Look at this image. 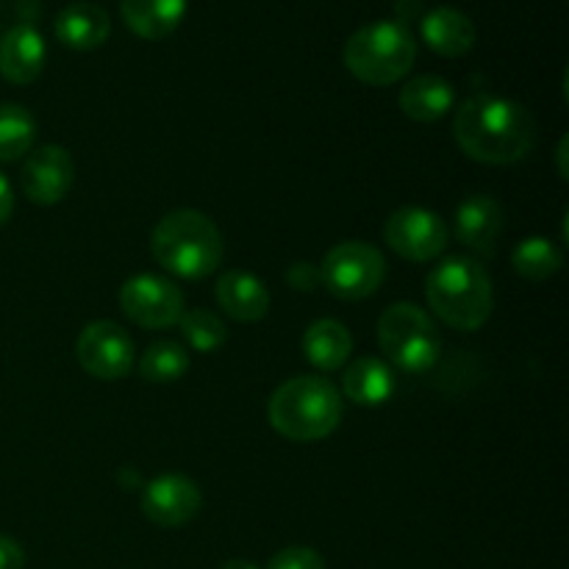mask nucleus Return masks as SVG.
Returning a JSON list of instances; mask_svg holds the SVG:
<instances>
[{
	"label": "nucleus",
	"instance_id": "0eeeda50",
	"mask_svg": "<svg viewBox=\"0 0 569 569\" xmlns=\"http://www.w3.org/2000/svg\"><path fill=\"white\" fill-rule=\"evenodd\" d=\"M387 259L372 244L350 239L333 244L320 264V281L339 300H365L381 289Z\"/></svg>",
	"mask_w": 569,
	"mask_h": 569
},
{
	"label": "nucleus",
	"instance_id": "4be33fe9",
	"mask_svg": "<svg viewBox=\"0 0 569 569\" xmlns=\"http://www.w3.org/2000/svg\"><path fill=\"white\" fill-rule=\"evenodd\" d=\"M565 264V253L545 237H528L511 253V267L526 281H548Z\"/></svg>",
	"mask_w": 569,
	"mask_h": 569
},
{
	"label": "nucleus",
	"instance_id": "4468645a",
	"mask_svg": "<svg viewBox=\"0 0 569 569\" xmlns=\"http://www.w3.org/2000/svg\"><path fill=\"white\" fill-rule=\"evenodd\" d=\"M44 59H48L44 39L33 26L20 22L0 39V76L9 83L26 87L37 81L44 70Z\"/></svg>",
	"mask_w": 569,
	"mask_h": 569
},
{
	"label": "nucleus",
	"instance_id": "dca6fc26",
	"mask_svg": "<svg viewBox=\"0 0 569 569\" xmlns=\"http://www.w3.org/2000/svg\"><path fill=\"white\" fill-rule=\"evenodd\" d=\"M422 39L433 53L456 59V56H465L472 50L476 26L465 11L453 9V6H437L422 17Z\"/></svg>",
	"mask_w": 569,
	"mask_h": 569
},
{
	"label": "nucleus",
	"instance_id": "6ab92c4d",
	"mask_svg": "<svg viewBox=\"0 0 569 569\" xmlns=\"http://www.w3.org/2000/svg\"><path fill=\"white\" fill-rule=\"evenodd\" d=\"M111 20L98 3H70L56 17V37L72 50H94L109 39Z\"/></svg>",
	"mask_w": 569,
	"mask_h": 569
},
{
	"label": "nucleus",
	"instance_id": "412c9836",
	"mask_svg": "<svg viewBox=\"0 0 569 569\" xmlns=\"http://www.w3.org/2000/svg\"><path fill=\"white\" fill-rule=\"evenodd\" d=\"M353 350V337L339 320H317L303 333V353L317 370H342Z\"/></svg>",
	"mask_w": 569,
	"mask_h": 569
},
{
	"label": "nucleus",
	"instance_id": "f257e3e1",
	"mask_svg": "<svg viewBox=\"0 0 569 569\" xmlns=\"http://www.w3.org/2000/svg\"><path fill=\"white\" fill-rule=\"evenodd\" d=\"M453 137L481 164H515L537 144V122L526 106L498 94H472L456 109Z\"/></svg>",
	"mask_w": 569,
	"mask_h": 569
},
{
	"label": "nucleus",
	"instance_id": "aec40b11",
	"mask_svg": "<svg viewBox=\"0 0 569 569\" xmlns=\"http://www.w3.org/2000/svg\"><path fill=\"white\" fill-rule=\"evenodd\" d=\"M342 392L356 406H383L395 392V376L387 361L361 356L345 370Z\"/></svg>",
	"mask_w": 569,
	"mask_h": 569
},
{
	"label": "nucleus",
	"instance_id": "39448f33",
	"mask_svg": "<svg viewBox=\"0 0 569 569\" xmlns=\"http://www.w3.org/2000/svg\"><path fill=\"white\" fill-rule=\"evenodd\" d=\"M345 67L350 76L370 87H392L415 67L417 42L398 20H378L359 28L345 42Z\"/></svg>",
	"mask_w": 569,
	"mask_h": 569
},
{
	"label": "nucleus",
	"instance_id": "f3484780",
	"mask_svg": "<svg viewBox=\"0 0 569 569\" xmlns=\"http://www.w3.org/2000/svg\"><path fill=\"white\" fill-rule=\"evenodd\" d=\"M120 14L139 39H167L187 14V0H120Z\"/></svg>",
	"mask_w": 569,
	"mask_h": 569
},
{
	"label": "nucleus",
	"instance_id": "f03ea898",
	"mask_svg": "<svg viewBox=\"0 0 569 569\" xmlns=\"http://www.w3.org/2000/svg\"><path fill=\"white\" fill-rule=\"evenodd\" d=\"M428 306L445 326L456 331H478L495 309L492 278L481 261L470 256H450L439 261L426 281Z\"/></svg>",
	"mask_w": 569,
	"mask_h": 569
},
{
	"label": "nucleus",
	"instance_id": "a878e982",
	"mask_svg": "<svg viewBox=\"0 0 569 569\" xmlns=\"http://www.w3.org/2000/svg\"><path fill=\"white\" fill-rule=\"evenodd\" d=\"M267 569H326V561L317 550L295 545V548H283L281 553L272 556Z\"/></svg>",
	"mask_w": 569,
	"mask_h": 569
},
{
	"label": "nucleus",
	"instance_id": "20e7f679",
	"mask_svg": "<svg viewBox=\"0 0 569 569\" xmlns=\"http://www.w3.org/2000/svg\"><path fill=\"white\" fill-rule=\"evenodd\" d=\"M150 250L167 272L198 281L220 267L226 244L220 228L203 211L176 209L156 222Z\"/></svg>",
	"mask_w": 569,
	"mask_h": 569
},
{
	"label": "nucleus",
	"instance_id": "423d86ee",
	"mask_svg": "<svg viewBox=\"0 0 569 569\" xmlns=\"http://www.w3.org/2000/svg\"><path fill=\"white\" fill-rule=\"evenodd\" d=\"M378 345L398 370L426 372L437 365L442 339L428 311L415 303H395L378 320Z\"/></svg>",
	"mask_w": 569,
	"mask_h": 569
},
{
	"label": "nucleus",
	"instance_id": "7ed1b4c3",
	"mask_svg": "<svg viewBox=\"0 0 569 569\" xmlns=\"http://www.w3.org/2000/svg\"><path fill=\"white\" fill-rule=\"evenodd\" d=\"M342 395L328 378L298 376L283 381L267 403L276 433L289 442H320L342 422Z\"/></svg>",
	"mask_w": 569,
	"mask_h": 569
},
{
	"label": "nucleus",
	"instance_id": "2eb2a0df",
	"mask_svg": "<svg viewBox=\"0 0 569 569\" xmlns=\"http://www.w3.org/2000/svg\"><path fill=\"white\" fill-rule=\"evenodd\" d=\"M217 303L237 322H259L270 311V292L253 272L228 270L217 278Z\"/></svg>",
	"mask_w": 569,
	"mask_h": 569
},
{
	"label": "nucleus",
	"instance_id": "cd10ccee",
	"mask_svg": "<svg viewBox=\"0 0 569 569\" xmlns=\"http://www.w3.org/2000/svg\"><path fill=\"white\" fill-rule=\"evenodd\" d=\"M317 281H320V270H315V267L306 264V261H300V264H292V270H289V287L315 289Z\"/></svg>",
	"mask_w": 569,
	"mask_h": 569
},
{
	"label": "nucleus",
	"instance_id": "393cba45",
	"mask_svg": "<svg viewBox=\"0 0 569 569\" xmlns=\"http://www.w3.org/2000/svg\"><path fill=\"white\" fill-rule=\"evenodd\" d=\"M178 326H181V337L187 339L189 348L198 350V353H214V350H220L228 339L226 322L209 309L183 311Z\"/></svg>",
	"mask_w": 569,
	"mask_h": 569
},
{
	"label": "nucleus",
	"instance_id": "b1692460",
	"mask_svg": "<svg viewBox=\"0 0 569 569\" xmlns=\"http://www.w3.org/2000/svg\"><path fill=\"white\" fill-rule=\"evenodd\" d=\"M189 353L183 345L161 339V342L148 345V350L139 359V376L150 383H172L187 376Z\"/></svg>",
	"mask_w": 569,
	"mask_h": 569
},
{
	"label": "nucleus",
	"instance_id": "6e6552de",
	"mask_svg": "<svg viewBox=\"0 0 569 569\" xmlns=\"http://www.w3.org/2000/svg\"><path fill=\"white\" fill-rule=\"evenodd\" d=\"M120 309L139 328L161 331V328L178 326L187 303H183V292L170 278L142 272V276L128 278L120 287Z\"/></svg>",
	"mask_w": 569,
	"mask_h": 569
},
{
	"label": "nucleus",
	"instance_id": "c85d7f7f",
	"mask_svg": "<svg viewBox=\"0 0 569 569\" xmlns=\"http://www.w3.org/2000/svg\"><path fill=\"white\" fill-rule=\"evenodd\" d=\"M11 211H14V192H11L9 178L0 172V226H6V222H9Z\"/></svg>",
	"mask_w": 569,
	"mask_h": 569
},
{
	"label": "nucleus",
	"instance_id": "bb28decb",
	"mask_svg": "<svg viewBox=\"0 0 569 569\" xmlns=\"http://www.w3.org/2000/svg\"><path fill=\"white\" fill-rule=\"evenodd\" d=\"M26 565V553H22L20 542L0 533V569H22Z\"/></svg>",
	"mask_w": 569,
	"mask_h": 569
},
{
	"label": "nucleus",
	"instance_id": "5701e85b",
	"mask_svg": "<svg viewBox=\"0 0 569 569\" xmlns=\"http://www.w3.org/2000/svg\"><path fill=\"white\" fill-rule=\"evenodd\" d=\"M37 120L17 103H0V161H17L31 153Z\"/></svg>",
	"mask_w": 569,
	"mask_h": 569
},
{
	"label": "nucleus",
	"instance_id": "c756f323",
	"mask_svg": "<svg viewBox=\"0 0 569 569\" xmlns=\"http://www.w3.org/2000/svg\"><path fill=\"white\" fill-rule=\"evenodd\" d=\"M220 569H259V567L248 559H231V561H226Z\"/></svg>",
	"mask_w": 569,
	"mask_h": 569
},
{
	"label": "nucleus",
	"instance_id": "1a4fd4ad",
	"mask_svg": "<svg viewBox=\"0 0 569 569\" xmlns=\"http://www.w3.org/2000/svg\"><path fill=\"white\" fill-rule=\"evenodd\" d=\"M78 365L98 381H120L133 367V339L111 320H94L78 333Z\"/></svg>",
	"mask_w": 569,
	"mask_h": 569
},
{
	"label": "nucleus",
	"instance_id": "f8f14e48",
	"mask_svg": "<svg viewBox=\"0 0 569 569\" xmlns=\"http://www.w3.org/2000/svg\"><path fill=\"white\" fill-rule=\"evenodd\" d=\"M203 506L198 483L181 472H164L142 489V515L153 526L178 528L194 520Z\"/></svg>",
	"mask_w": 569,
	"mask_h": 569
},
{
	"label": "nucleus",
	"instance_id": "9b49d317",
	"mask_svg": "<svg viewBox=\"0 0 569 569\" xmlns=\"http://www.w3.org/2000/svg\"><path fill=\"white\" fill-rule=\"evenodd\" d=\"M76 181L72 156L61 144H42L31 150L20 172L22 192L37 206H56L67 198Z\"/></svg>",
	"mask_w": 569,
	"mask_h": 569
},
{
	"label": "nucleus",
	"instance_id": "ddd939ff",
	"mask_svg": "<svg viewBox=\"0 0 569 569\" xmlns=\"http://www.w3.org/2000/svg\"><path fill=\"white\" fill-rule=\"evenodd\" d=\"M503 206L492 194H470L456 209V237L478 256H492L503 231Z\"/></svg>",
	"mask_w": 569,
	"mask_h": 569
},
{
	"label": "nucleus",
	"instance_id": "9d476101",
	"mask_svg": "<svg viewBox=\"0 0 569 569\" xmlns=\"http://www.w3.org/2000/svg\"><path fill=\"white\" fill-rule=\"evenodd\" d=\"M383 239L389 248L406 261H433L448 248V226L439 214L422 206H403L392 211L383 226Z\"/></svg>",
	"mask_w": 569,
	"mask_h": 569
},
{
	"label": "nucleus",
	"instance_id": "a211bd4d",
	"mask_svg": "<svg viewBox=\"0 0 569 569\" xmlns=\"http://www.w3.org/2000/svg\"><path fill=\"white\" fill-rule=\"evenodd\" d=\"M400 109L415 122H437L456 106V92L442 76H415L403 83L398 98Z\"/></svg>",
	"mask_w": 569,
	"mask_h": 569
}]
</instances>
